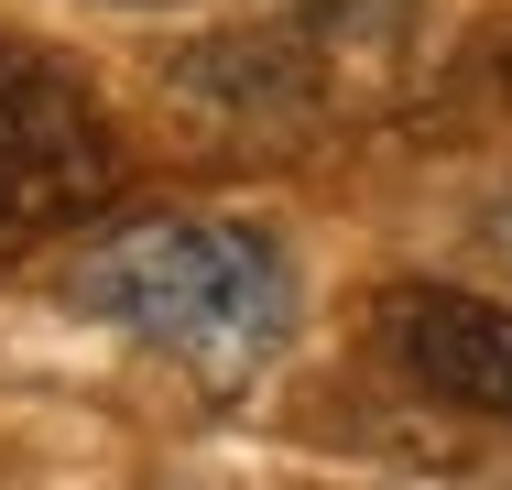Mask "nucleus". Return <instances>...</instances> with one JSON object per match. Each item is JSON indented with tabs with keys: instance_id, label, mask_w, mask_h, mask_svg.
Returning <instances> with one entry per match:
<instances>
[{
	"instance_id": "obj_6",
	"label": "nucleus",
	"mask_w": 512,
	"mask_h": 490,
	"mask_svg": "<svg viewBox=\"0 0 512 490\" xmlns=\"http://www.w3.org/2000/svg\"><path fill=\"white\" fill-rule=\"evenodd\" d=\"M0 229H11V218H0Z\"/></svg>"
},
{
	"instance_id": "obj_4",
	"label": "nucleus",
	"mask_w": 512,
	"mask_h": 490,
	"mask_svg": "<svg viewBox=\"0 0 512 490\" xmlns=\"http://www.w3.org/2000/svg\"><path fill=\"white\" fill-rule=\"evenodd\" d=\"M371 327H382V349H393L425 392H447V403L512 425V305L458 294V284H393L371 305Z\"/></svg>"
},
{
	"instance_id": "obj_2",
	"label": "nucleus",
	"mask_w": 512,
	"mask_h": 490,
	"mask_svg": "<svg viewBox=\"0 0 512 490\" xmlns=\"http://www.w3.org/2000/svg\"><path fill=\"white\" fill-rule=\"evenodd\" d=\"M414 55H425V0H284L240 33L186 44L164 77L218 142L273 153V142H316L404 98Z\"/></svg>"
},
{
	"instance_id": "obj_3",
	"label": "nucleus",
	"mask_w": 512,
	"mask_h": 490,
	"mask_svg": "<svg viewBox=\"0 0 512 490\" xmlns=\"http://www.w3.org/2000/svg\"><path fill=\"white\" fill-rule=\"evenodd\" d=\"M120 186H131V142L99 109V88L55 44L0 33V218L11 229H33V218H99Z\"/></svg>"
},
{
	"instance_id": "obj_1",
	"label": "nucleus",
	"mask_w": 512,
	"mask_h": 490,
	"mask_svg": "<svg viewBox=\"0 0 512 490\" xmlns=\"http://www.w3.org/2000/svg\"><path fill=\"white\" fill-rule=\"evenodd\" d=\"M66 294L207 392L262 382L295 338V273L240 218H142V229L99 240Z\"/></svg>"
},
{
	"instance_id": "obj_5",
	"label": "nucleus",
	"mask_w": 512,
	"mask_h": 490,
	"mask_svg": "<svg viewBox=\"0 0 512 490\" xmlns=\"http://www.w3.org/2000/svg\"><path fill=\"white\" fill-rule=\"evenodd\" d=\"M480 240H491V262H512V196H491V207H480Z\"/></svg>"
}]
</instances>
